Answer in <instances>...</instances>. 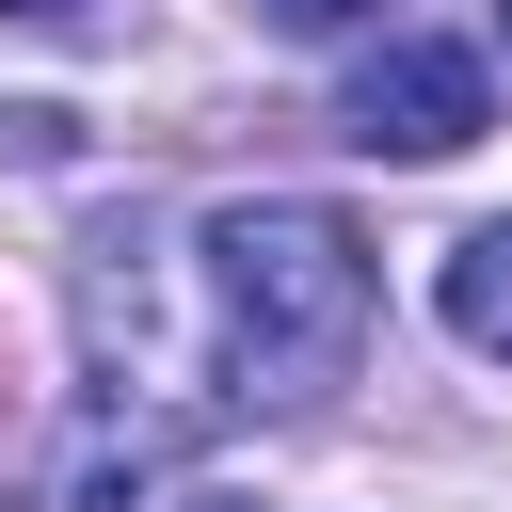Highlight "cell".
<instances>
[{"label":"cell","mask_w":512,"mask_h":512,"mask_svg":"<svg viewBox=\"0 0 512 512\" xmlns=\"http://www.w3.org/2000/svg\"><path fill=\"white\" fill-rule=\"evenodd\" d=\"M208 304H224V352L256 400H320L368 336V240L320 208V192H256V208H208Z\"/></svg>","instance_id":"6da1fadb"},{"label":"cell","mask_w":512,"mask_h":512,"mask_svg":"<svg viewBox=\"0 0 512 512\" xmlns=\"http://www.w3.org/2000/svg\"><path fill=\"white\" fill-rule=\"evenodd\" d=\"M480 128H496L480 48H448V32H384V48L352 64V144H368V160H464Z\"/></svg>","instance_id":"7a4b0ae2"},{"label":"cell","mask_w":512,"mask_h":512,"mask_svg":"<svg viewBox=\"0 0 512 512\" xmlns=\"http://www.w3.org/2000/svg\"><path fill=\"white\" fill-rule=\"evenodd\" d=\"M432 304H448V336H464V352H496V368H512V224H464V240H448V272H432Z\"/></svg>","instance_id":"3957f363"},{"label":"cell","mask_w":512,"mask_h":512,"mask_svg":"<svg viewBox=\"0 0 512 512\" xmlns=\"http://www.w3.org/2000/svg\"><path fill=\"white\" fill-rule=\"evenodd\" d=\"M240 16H256V32H288V48H320V32H368L384 0H240Z\"/></svg>","instance_id":"277c9868"},{"label":"cell","mask_w":512,"mask_h":512,"mask_svg":"<svg viewBox=\"0 0 512 512\" xmlns=\"http://www.w3.org/2000/svg\"><path fill=\"white\" fill-rule=\"evenodd\" d=\"M0 16H32V32H48V16H96V0H0Z\"/></svg>","instance_id":"5b68a950"},{"label":"cell","mask_w":512,"mask_h":512,"mask_svg":"<svg viewBox=\"0 0 512 512\" xmlns=\"http://www.w3.org/2000/svg\"><path fill=\"white\" fill-rule=\"evenodd\" d=\"M496 48H512V0H496Z\"/></svg>","instance_id":"8992f818"},{"label":"cell","mask_w":512,"mask_h":512,"mask_svg":"<svg viewBox=\"0 0 512 512\" xmlns=\"http://www.w3.org/2000/svg\"><path fill=\"white\" fill-rule=\"evenodd\" d=\"M208 512H240V496H208Z\"/></svg>","instance_id":"52a82bcc"}]
</instances>
